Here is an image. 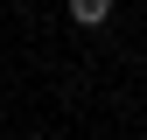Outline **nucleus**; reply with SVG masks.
Returning a JSON list of instances; mask_svg holds the SVG:
<instances>
[{"mask_svg": "<svg viewBox=\"0 0 147 140\" xmlns=\"http://www.w3.org/2000/svg\"><path fill=\"white\" fill-rule=\"evenodd\" d=\"M70 21L77 28H105L112 21V0H70Z\"/></svg>", "mask_w": 147, "mask_h": 140, "instance_id": "obj_1", "label": "nucleus"}]
</instances>
